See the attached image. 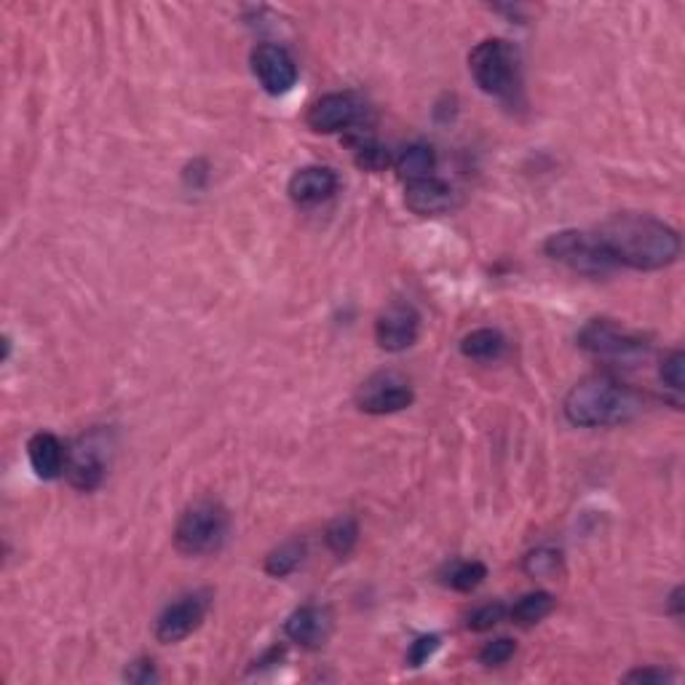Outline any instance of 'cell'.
Listing matches in <instances>:
<instances>
[{"mask_svg": "<svg viewBox=\"0 0 685 685\" xmlns=\"http://www.w3.org/2000/svg\"><path fill=\"white\" fill-rule=\"evenodd\" d=\"M595 236L616 266L635 271H662L681 257V234L651 215H614L597 228Z\"/></svg>", "mask_w": 685, "mask_h": 685, "instance_id": "6da1fadb", "label": "cell"}, {"mask_svg": "<svg viewBox=\"0 0 685 685\" xmlns=\"http://www.w3.org/2000/svg\"><path fill=\"white\" fill-rule=\"evenodd\" d=\"M643 397L614 373L586 375L570 388L563 401L565 418L578 428L622 426L637 418Z\"/></svg>", "mask_w": 685, "mask_h": 685, "instance_id": "7a4b0ae2", "label": "cell"}, {"mask_svg": "<svg viewBox=\"0 0 685 685\" xmlns=\"http://www.w3.org/2000/svg\"><path fill=\"white\" fill-rule=\"evenodd\" d=\"M578 348L603 365L614 367V370H605L614 375H618V370H635L651 357L648 340L610 319H592L578 332Z\"/></svg>", "mask_w": 685, "mask_h": 685, "instance_id": "3957f363", "label": "cell"}, {"mask_svg": "<svg viewBox=\"0 0 685 685\" xmlns=\"http://www.w3.org/2000/svg\"><path fill=\"white\" fill-rule=\"evenodd\" d=\"M228 536V514L215 500H196L182 512L175 528L177 552L188 557L212 555Z\"/></svg>", "mask_w": 685, "mask_h": 685, "instance_id": "277c9868", "label": "cell"}, {"mask_svg": "<svg viewBox=\"0 0 685 685\" xmlns=\"http://www.w3.org/2000/svg\"><path fill=\"white\" fill-rule=\"evenodd\" d=\"M544 252L546 257L559 262V266L570 268L573 274L592 276V279L608 276L618 268L614 257L605 252L597 236L584 234V230H557V234L546 239Z\"/></svg>", "mask_w": 685, "mask_h": 685, "instance_id": "5b68a950", "label": "cell"}, {"mask_svg": "<svg viewBox=\"0 0 685 685\" xmlns=\"http://www.w3.org/2000/svg\"><path fill=\"white\" fill-rule=\"evenodd\" d=\"M469 70L479 89L490 97H512L517 89V54L500 38L474 46Z\"/></svg>", "mask_w": 685, "mask_h": 685, "instance_id": "8992f818", "label": "cell"}, {"mask_svg": "<svg viewBox=\"0 0 685 685\" xmlns=\"http://www.w3.org/2000/svg\"><path fill=\"white\" fill-rule=\"evenodd\" d=\"M212 595L209 592H193V595L180 597L177 603L167 605L161 616L156 618V641L163 645H175L193 635L201 627L209 614Z\"/></svg>", "mask_w": 685, "mask_h": 685, "instance_id": "52a82bcc", "label": "cell"}, {"mask_svg": "<svg viewBox=\"0 0 685 685\" xmlns=\"http://www.w3.org/2000/svg\"><path fill=\"white\" fill-rule=\"evenodd\" d=\"M105 474H108V445H105V434L91 431L89 437H81L68 450V469L64 477L76 490H97L102 485Z\"/></svg>", "mask_w": 685, "mask_h": 685, "instance_id": "ba28073f", "label": "cell"}, {"mask_svg": "<svg viewBox=\"0 0 685 685\" xmlns=\"http://www.w3.org/2000/svg\"><path fill=\"white\" fill-rule=\"evenodd\" d=\"M413 388L399 373H375L357 391V405L361 413L391 415L413 405Z\"/></svg>", "mask_w": 685, "mask_h": 685, "instance_id": "9c48e42d", "label": "cell"}, {"mask_svg": "<svg viewBox=\"0 0 685 685\" xmlns=\"http://www.w3.org/2000/svg\"><path fill=\"white\" fill-rule=\"evenodd\" d=\"M252 70L268 95L281 97L298 83V64L285 46L260 43L252 51Z\"/></svg>", "mask_w": 685, "mask_h": 685, "instance_id": "30bf717a", "label": "cell"}, {"mask_svg": "<svg viewBox=\"0 0 685 685\" xmlns=\"http://www.w3.org/2000/svg\"><path fill=\"white\" fill-rule=\"evenodd\" d=\"M420 316L407 302H391L375 321V340L388 354H401L418 340Z\"/></svg>", "mask_w": 685, "mask_h": 685, "instance_id": "8fae6325", "label": "cell"}, {"mask_svg": "<svg viewBox=\"0 0 685 685\" xmlns=\"http://www.w3.org/2000/svg\"><path fill=\"white\" fill-rule=\"evenodd\" d=\"M361 118V102L354 95H343V91H335V95L319 97L311 108H308V127L319 135H338V131L351 129Z\"/></svg>", "mask_w": 685, "mask_h": 685, "instance_id": "7c38bea8", "label": "cell"}, {"mask_svg": "<svg viewBox=\"0 0 685 685\" xmlns=\"http://www.w3.org/2000/svg\"><path fill=\"white\" fill-rule=\"evenodd\" d=\"M285 635L295 645H300V648L316 651L332 635V616H329L327 608H319V605H302V608L287 618Z\"/></svg>", "mask_w": 685, "mask_h": 685, "instance_id": "4fadbf2b", "label": "cell"}, {"mask_svg": "<svg viewBox=\"0 0 685 685\" xmlns=\"http://www.w3.org/2000/svg\"><path fill=\"white\" fill-rule=\"evenodd\" d=\"M289 199L298 207H316V203L332 199L338 190V175L329 167H302L289 180Z\"/></svg>", "mask_w": 685, "mask_h": 685, "instance_id": "5bb4252c", "label": "cell"}, {"mask_svg": "<svg viewBox=\"0 0 685 685\" xmlns=\"http://www.w3.org/2000/svg\"><path fill=\"white\" fill-rule=\"evenodd\" d=\"M407 209L420 217L445 215L453 207V188L439 177H426V180L407 182L405 188Z\"/></svg>", "mask_w": 685, "mask_h": 685, "instance_id": "9a60e30c", "label": "cell"}, {"mask_svg": "<svg viewBox=\"0 0 685 685\" xmlns=\"http://www.w3.org/2000/svg\"><path fill=\"white\" fill-rule=\"evenodd\" d=\"M28 458L32 471L41 479H57L68 469V447L51 431L32 434L28 443Z\"/></svg>", "mask_w": 685, "mask_h": 685, "instance_id": "2e32d148", "label": "cell"}, {"mask_svg": "<svg viewBox=\"0 0 685 685\" xmlns=\"http://www.w3.org/2000/svg\"><path fill=\"white\" fill-rule=\"evenodd\" d=\"M394 169L405 182L426 180V177H434V169H437V153H434L431 145L413 142L397 156Z\"/></svg>", "mask_w": 685, "mask_h": 685, "instance_id": "e0dca14e", "label": "cell"}, {"mask_svg": "<svg viewBox=\"0 0 685 685\" xmlns=\"http://www.w3.org/2000/svg\"><path fill=\"white\" fill-rule=\"evenodd\" d=\"M506 351V340L498 329L483 327V329H471L464 340H460V354L466 359H477V361H496L504 357Z\"/></svg>", "mask_w": 685, "mask_h": 685, "instance_id": "ac0fdd59", "label": "cell"}, {"mask_svg": "<svg viewBox=\"0 0 685 685\" xmlns=\"http://www.w3.org/2000/svg\"><path fill=\"white\" fill-rule=\"evenodd\" d=\"M555 605L557 599L552 597L549 592H530V595H525L523 599L514 603L509 618L512 624H517V627H533V624L544 622V618L555 610Z\"/></svg>", "mask_w": 685, "mask_h": 685, "instance_id": "d6986e66", "label": "cell"}, {"mask_svg": "<svg viewBox=\"0 0 685 685\" xmlns=\"http://www.w3.org/2000/svg\"><path fill=\"white\" fill-rule=\"evenodd\" d=\"M302 557H306V544L292 538V542L276 546L271 555L266 557V573L274 578H285L300 568Z\"/></svg>", "mask_w": 685, "mask_h": 685, "instance_id": "ffe728a7", "label": "cell"}, {"mask_svg": "<svg viewBox=\"0 0 685 685\" xmlns=\"http://www.w3.org/2000/svg\"><path fill=\"white\" fill-rule=\"evenodd\" d=\"M357 542H359V525L354 517H338L327 525L325 544L332 555L346 557L348 552L357 546Z\"/></svg>", "mask_w": 685, "mask_h": 685, "instance_id": "44dd1931", "label": "cell"}, {"mask_svg": "<svg viewBox=\"0 0 685 685\" xmlns=\"http://www.w3.org/2000/svg\"><path fill=\"white\" fill-rule=\"evenodd\" d=\"M523 570L528 573L530 578H557L563 573V555L552 546H538L525 555L523 559Z\"/></svg>", "mask_w": 685, "mask_h": 685, "instance_id": "7402d4cb", "label": "cell"}, {"mask_svg": "<svg viewBox=\"0 0 685 685\" xmlns=\"http://www.w3.org/2000/svg\"><path fill=\"white\" fill-rule=\"evenodd\" d=\"M487 578V568L477 559H460L447 568V586L456 592H474Z\"/></svg>", "mask_w": 685, "mask_h": 685, "instance_id": "603a6c76", "label": "cell"}, {"mask_svg": "<svg viewBox=\"0 0 685 685\" xmlns=\"http://www.w3.org/2000/svg\"><path fill=\"white\" fill-rule=\"evenodd\" d=\"M658 378H662L664 386H669L672 391L681 394L685 384V354L683 351H672L662 359V367H658Z\"/></svg>", "mask_w": 685, "mask_h": 685, "instance_id": "cb8c5ba5", "label": "cell"}, {"mask_svg": "<svg viewBox=\"0 0 685 685\" xmlns=\"http://www.w3.org/2000/svg\"><path fill=\"white\" fill-rule=\"evenodd\" d=\"M506 614V605L504 603H487V605H479L477 610L469 616V622H466V627H469L471 632H487L493 627H498L500 622H504Z\"/></svg>", "mask_w": 685, "mask_h": 685, "instance_id": "d4e9b609", "label": "cell"}, {"mask_svg": "<svg viewBox=\"0 0 685 685\" xmlns=\"http://www.w3.org/2000/svg\"><path fill=\"white\" fill-rule=\"evenodd\" d=\"M514 654H517V643L509 637H498V641L485 643V648L479 651V662L485 667H504L506 662H512Z\"/></svg>", "mask_w": 685, "mask_h": 685, "instance_id": "484cf974", "label": "cell"}, {"mask_svg": "<svg viewBox=\"0 0 685 685\" xmlns=\"http://www.w3.org/2000/svg\"><path fill=\"white\" fill-rule=\"evenodd\" d=\"M357 163L361 169H370V171H380L388 167V150L384 148V145L373 142V140H365L357 145Z\"/></svg>", "mask_w": 685, "mask_h": 685, "instance_id": "4316f807", "label": "cell"}, {"mask_svg": "<svg viewBox=\"0 0 685 685\" xmlns=\"http://www.w3.org/2000/svg\"><path fill=\"white\" fill-rule=\"evenodd\" d=\"M439 648V637L437 635H426V637H418L410 645V651H407V664L410 667H420V664H426L428 658L434 656V651Z\"/></svg>", "mask_w": 685, "mask_h": 685, "instance_id": "83f0119b", "label": "cell"}, {"mask_svg": "<svg viewBox=\"0 0 685 685\" xmlns=\"http://www.w3.org/2000/svg\"><path fill=\"white\" fill-rule=\"evenodd\" d=\"M127 681L129 683H140V685L158 681V672H156L153 658H137V662H131L129 669H127Z\"/></svg>", "mask_w": 685, "mask_h": 685, "instance_id": "f1b7e54d", "label": "cell"}, {"mask_svg": "<svg viewBox=\"0 0 685 685\" xmlns=\"http://www.w3.org/2000/svg\"><path fill=\"white\" fill-rule=\"evenodd\" d=\"M627 683H672L675 675L669 669H658V667H643V669H632L624 675Z\"/></svg>", "mask_w": 685, "mask_h": 685, "instance_id": "f546056e", "label": "cell"}, {"mask_svg": "<svg viewBox=\"0 0 685 685\" xmlns=\"http://www.w3.org/2000/svg\"><path fill=\"white\" fill-rule=\"evenodd\" d=\"M669 614H675V616H681V614H683V589H681V586H677V589L672 592V597H669Z\"/></svg>", "mask_w": 685, "mask_h": 685, "instance_id": "4dcf8cb0", "label": "cell"}]
</instances>
